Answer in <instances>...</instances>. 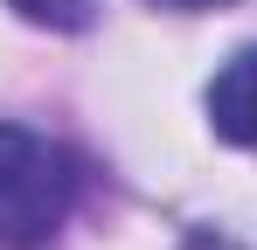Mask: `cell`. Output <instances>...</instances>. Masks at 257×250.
Wrapping results in <instances>:
<instances>
[{"mask_svg": "<svg viewBox=\"0 0 257 250\" xmlns=\"http://www.w3.org/2000/svg\"><path fill=\"white\" fill-rule=\"evenodd\" d=\"M77 188L84 174L70 160V146H56L49 132H28V125H0V250L49 243L70 222Z\"/></svg>", "mask_w": 257, "mask_h": 250, "instance_id": "cell-1", "label": "cell"}, {"mask_svg": "<svg viewBox=\"0 0 257 250\" xmlns=\"http://www.w3.org/2000/svg\"><path fill=\"white\" fill-rule=\"evenodd\" d=\"M209 125L215 139L257 153V49H236L209 83Z\"/></svg>", "mask_w": 257, "mask_h": 250, "instance_id": "cell-2", "label": "cell"}, {"mask_svg": "<svg viewBox=\"0 0 257 250\" xmlns=\"http://www.w3.org/2000/svg\"><path fill=\"white\" fill-rule=\"evenodd\" d=\"M21 21H35V28H56V35H77L97 21V0H7Z\"/></svg>", "mask_w": 257, "mask_h": 250, "instance_id": "cell-3", "label": "cell"}, {"mask_svg": "<svg viewBox=\"0 0 257 250\" xmlns=\"http://www.w3.org/2000/svg\"><path fill=\"white\" fill-rule=\"evenodd\" d=\"M153 7H174V14H202V7H229V0H153Z\"/></svg>", "mask_w": 257, "mask_h": 250, "instance_id": "cell-4", "label": "cell"}]
</instances>
